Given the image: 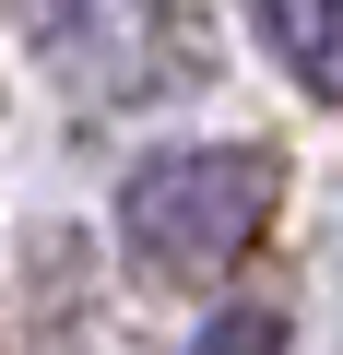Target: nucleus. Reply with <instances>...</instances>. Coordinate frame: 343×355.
<instances>
[{
  "mask_svg": "<svg viewBox=\"0 0 343 355\" xmlns=\"http://www.w3.org/2000/svg\"><path fill=\"white\" fill-rule=\"evenodd\" d=\"M24 12H36V24H60V12H71V0H24Z\"/></svg>",
  "mask_w": 343,
  "mask_h": 355,
  "instance_id": "7ed1b4c3",
  "label": "nucleus"
},
{
  "mask_svg": "<svg viewBox=\"0 0 343 355\" xmlns=\"http://www.w3.org/2000/svg\"><path fill=\"white\" fill-rule=\"evenodd\" d=\"M272 202H284V178H272L261 142H166L118 178V237L166 284H213L272 225Z\"/></svg>",
  "mask_w": 343,
  "mask_h": 355,
  "instance_id": "f257e3e1",
  "label": "nucleus"
},
{
  "mask_svg": "<svg viewBox=\"0 0 343 355\" xmlns=\"http://www.w3.org/2000/svg\"><path fill=\"white\" fill-rule=\"evenodd\" d=\"M249 24L308 95H343V0H249Z\"/></svg>",
  "mask_w": 343,
  "mask_h": 355,
  "instance_id": "f03ea898",
  "label": "nucleus"
}]
</instances>
